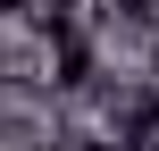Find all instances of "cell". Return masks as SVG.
<instances>
[{
  "label": "cell",
  "instance_id": "obj_2",
  "mask_svg": "<svg viewBox=\"0 0 159 151\" xmlns=\"http://www.w3.org/2000/svg\"><path fill=\"white\" fill-rule=\"evenodd\" d=\"M151 84H159V34H151Z\"/></svg>",
  "mask_w": 159,
  "mask_h": 151
},
{
  "label": "cell",
  "instance_id": "obj_4",
  "mask_svg": "<svg viewBox=\"0 0 159 151\" xmlns=\"http://www.w3.org/2000/svg\"><path fill=\"white\" fill-rule=\"evenodd\" d=\"M34 151H42V143H34Z\"/></svg>",
  "mask_w": 159,
  "mask_h": 151
},
{
  "label": "cell",
  "instance_id": "obj_3",
  "mask_svg": "<svg viewBox=\"0 0 159 151\" xmlns=\"http://www.w3.org/2000/svg\"><path fill=\"white\" fill-rule=\"evenodd\" d=\"M84 151H117V143H84Z\"/></svg>",
  "mask_w": 159,
  "mask_h": 151
},
{
  "label": "cell",
  "instance_id": "obj_1",
  "mask_svg": "<svg viewBox=\"0 0 159 151\" xmlns=\"http://www.w3.org/2000/svg\"><path fill=\"white\" fill-rule=\"evenodd\" d=\"M117 8H126V17H143V8H151V0H117Z\"/></svg>",
  "mask_w": 159,
  "mask_h": 151
}]
</instances>
